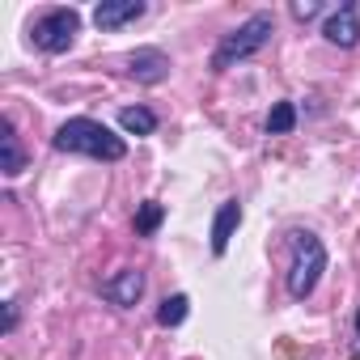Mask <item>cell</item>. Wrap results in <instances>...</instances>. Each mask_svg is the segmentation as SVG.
I'll use <instances>...</instances> for the list:
<instances>
[{
    "mask_svg": "<svg viewBox=\"0 0 360 360\" xmlns=\"http://www.w3.org/2000/svg\"><path fill=\"white\" fill-rule=\"evenodd\" d=\"M56 148L60 153H81V157H98V161H123V153H127L123 136H115L98 119H68V123H60Z\"/></svg>",
    "mask_w": 360,
    "mask_h": 360,
    "instance_id": "6da1fadb",
    "label": "cell"
},
{
    "mask_svg": "<svg viewBox=\"0 0 360 360\" xmlns=\"http://www.w3.org/2000/svg\"><path fill=\"white\" fill-rule=\"evenodd\" d=\"M271 34H276L271 13H250L233 34H225V39H221V47H217V56H212V68H217V72H225V68H233L238 60H250L255 51H263V47L271 43Z\"/></svg>",
    "mask_w": 360,
    "mask_h": 360,
    "instance_id": "7a4b0ae2",
    "label": "cell"
},
{
    "mask_svg": "<svg viewBox=\"0 0 360 360\" xmlns=\"http://www.w3.org/2000/svg\"><path fill=\"white\" fill-rule=\"evenodd\" d=\"M288 246H292V271H288V292L297 297V301H305L314 288H318V280H322V271H326V246L314 238V233H288Z\"/></svg>",
    "mask_w": 360,
    "mask_h": 360,
    "instance_id": "3957f363",
    "label": "cell"
},
{
    "mask_svg": "<svg viewBox=\"0 0 360 360\" xmlns=\"http://www.w3.org/2000/svg\"><path fill=\"white\" fill-rule=\"evenodd\" d=\"M34 47L39 51H47V56H64L72 43H77V34H81V13L77 9H51V13H43L39 22H34Z\"/></svg>",
    "mask_w": 360,
    "mask_h": 360,
    "instance_id": "277c9868",
    "label": "cell"
},
{
    "mask_svg": "<svg viewBox=\"0 0 360 360\" xmlns=\"http://www.w3.org/2000/svg\"><path fill=\"white\" fill-rule=\"evenodd\" d=\"M102 297H106L110 305H123V309H131V305L144 297V271H136V267H123V271H115L110 280H102Z\"/></svg>",
    "mask_w": 360,
    "mask_h": 360,
    "instance_id": "5b68a950",
    "label": "cell"
},
{
    "mask_svg": "<svg viewBox=\"0 0 360 360\" xmlns=\"http://www.w3.org/2000/svg\"><path fill=\"white\" fill-rule=\"evenodd\" d=\"M322 34H326V43H335V47H356V43H360V9H356V5H339V9L326 18Z\"/></svg>",
    "mask_w": 360,
    "mask_h": 360,
    "instance_id": "8992f818",
    "label": "cell"
},
{
    "mask_svg": "<svg viewBox=\"0 0 360 360\" xmlns=\"http://www.w3.org/2000/svg\"><path fill=\"white\" fill-rule=\"evenodd\" d=\"M127 72H131L140 85H161V81L169 77V56L157 51V47H140V51H131Z\"/></svg>",
    "mask_w": 360,
    "mask_h": 360,
    "instance_id": "52a82bcc",
    "label": "cell"
},
{
    "mask_svg": "<svg viewBox=\"0 0 360 360\" xmlns=\"http://www.w3.org/2000/svg\"><path fill=\"white\" fill-rule=\"evenodd\" d=\"M136 18H144V0H102L94 9L98 30H119V26L136 22Z\"/></svg>",
    "mask_w": 360,
    "mask_h": 360,
    "instance_id": "ba28073f",
    "label": "cell"
},
{
    "mask_svg": "<svg viewBox=\"0 0 360 360\" xmlns=\"http://www.w3.org/2000/svg\"><path fill=\"white\" fill-rule=\"evenodd\" d=\"M238 225H242V204H238V200H225V204L217 208V221H212V255H217V259L229 250Z\"/></svg>",
    "mask_w": 360,
    "mask_h": 360,
    "instance_id": "9c48e42d",
    "label": "cell"
},
{
    "mask_svg": "<svg viewBox=\"0 0 360 360\" xmlns=\"http://www.w3.org/2000/svg\"><path fill=\"white\" fill-rule=\"evenodd\" d=\"M0 169H5L9 178H18V174L26 169V153H22V144H18V136H13V123H9V119L0 123Z\"/></svg>",
    "mask_w": 360,
    "mask_h": 360,
    "instance_id": "30bf717a",
    "label": "cell"
},
{
    "mask_svg": "<svg viewBox=\"0 0 360 360\" xmlns=\"http://www.w3.org/2000/svg\"><path fill=\"white\" fill-rule=\"evenodd\" d=\"M119 127H123L127 136H153V131H157V115H153L148 106H123V110H119Z\"/></svg>",
    "mask_w": 360,
    "mask_h": 360,
    "instance_id": "8fae6325",
    "label": "cell"
},
{
    "mask_svg": "<svg viewBox=\"0 0 360 360\" xmlns=\"http://www.w3.org/2000/svg\"><path fill=\"white\" fill-rule=\"evenodd\" d=\"M187 309H191V297H187V292H174V297H165V301H161L157 322H161V326H183Z\"/></svg>",
    "mask_w": 360,
    "mask_h": 360,
    "instance_id": "7c38bea8",
    "label": "cell"
},
{
    "mask_svg": "<svg viewBox=\"0 0 360 360\" xmlns=\"http://www.w3.org/2000/svg\"><path fill=\"white\" fill-rule=\"evenodd\" d=\"M297 127V106L292 102H276L267 115V136H288Z\"/></svg>",
    "mask_w": 360,
    "mask_h": 360,
    "instance_id": "4fadbf2b",
    "label": "cell"
},
{
    "mask_svg": "<svg viewBox=\"0 0 360 360\" xmlns=\"http://www.w3.org/2000/svg\"><path fill=\"white\" fill-rule=\"evenodd\" d=\"M161 221H165V208H161L157 200H148V204H140V212H136V233H157Z\"/></svg>",
    "mask_w": 360,
    "mask_h": 360,
    "instance_id": "5bb4252c",
    "label": "cell"
},
{
    "mask_svg": "<svg viewBox=\"0 0 360 360\" xmlns=\"http://www.w3.org/2000/svg\"><path fill=\"white\" fill-rule=\"evenodd\" d=\"M318 13H322L318 0H292V18H297V22H309V18H318Z\"/></svg>",
    "mask_w": 360,
    "mask_h": 360,
    "instance_id": "9a60e30c",
    "label": "cell"
},
{
    "mask_svg": "<svg viewBox=\"0 0 360 360\" xmlns=\"http://www.w3.org/2000/svg\"><path fill=\"white\" fill-rule=\"evenodd\" d=\"M18 326V301H5V335Z\"/></svg>",
    "mask_w": 360,
    "mask_h": 360,
    "instance_id": "2e32d148",
    "label": "cell"
},
{
    "mask_svg": "<svg viewBox=\"0 0 360 360\" xmlns=\"http://www.w3.org/2000/svg\"><path fill=\"white\" fill-rule=\"evenodd\" d=\"M356 335H360V314H356Z\"/></svg>",
    "mask_w": 360,
    "mask_h": 360,
    "instance_id": "e0dca14e",
    "label": "cell"
}]
</instances>
